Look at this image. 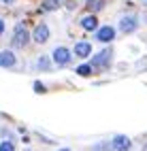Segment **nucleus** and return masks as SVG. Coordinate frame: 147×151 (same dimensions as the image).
<instances>
[{"label":"nucleus","instance_id":"nucleus-1","mask_svg":"<svg viewBox=\"0 0 147 151\" xmlns=\"http://www.w3.org/2000/svg\"><path fill=\"white\" fill-rule=\"evenodd\" d=\"M11 43H13V47H15V49H24L28 43H30V32H28L26 24H17V26H15Z\"/></svg>","mask_w":147,"mask_h":151},{"label":"nucleus","instance_id":"nucleus-2","mask_svg":"<svg viewBox=\"0 0 147 151\" xmlns=\"http://www.w3.org/2000/svg\"><path fill=\"white\" fill-rule=\"evenodd\" d=\"M51 60L58 66H68V64H71V60H73V51H71V49H66V47H55L53 53H51Z\"/></svg>","mask_w":147,"mask_h":151},{"label":"nucleus","instance_id":"nucleus-3","mask_svg":"<svg viewBox=\"0 0 147 151\" xmlns=\"http://www.w3.org/2000/svg\"><path fill=\"white\" fill-rule=\"evenodd\" d=\"M49 26L47 24H38L36 28H34V32H32V38H34V43H38V45H45L47 41H49Z\"/></svg>","mask_w":147,"mask_h":151},{"label":"nucleus","instance_id":"nucleus-4","mask_svg":"<svg viewBox=\"0 0 147 151\" xmlns=\"http://www.w3.org/2000/svg\"><path fill=\"white\" fill-rule=\"evenodd\" d=\"M96 38L100 43H111L113 38H115V28L113 26H100L96 30Z\"/></svg>","mask_w":147,"mask_h":151},{"label":"nucleus","instance_id":"nucleus-5","mask_svg":"<svg viewBox=\"0 0 147 151\" xmlns=\"http://www.w3.org/2000/svg\"><path fill=\"white\" fill-rule=\"evenodd\" d=\"M111 49H104V51H100V53H96L94 55V60H92V66H96V68H104L107 64L111 62Z\"/></svg>","mask_w":147,"mask_h":151},{"label":"nucleus","instance_id":"nucleus-6","mask_svg":"<svg viewBox=\"0 0 147 151\" xmlns=\"http://www.w3.org/2000/svg\"><path fill=\"white\" fill-rule=\"evenodd\" d=\"M17 64V58L11 49H4V51H0V66L2 68H13Z\"/></svg>","mask_w":147,"mask_h":151},{"label":"nucleus","instance_id":"nucleus-7","mask_svg":"<svg viewBox=\"0 0 147 151\" xmlns=\"http://www.w3.org/2000/svg\"><path fill=\"white\" fill-rule=\"evenodd\" d=\"M136 26H139V24H136V17H122L120 19V32H124V34H130V32H134V30H136Z\"/></svg>","mask_w":147,"mask_h":151},{"label":"nucleus","instance_id":"nucleus-8","mask_svg":"<svg viewBox=\"0 0 147 151\" xmlns=\"http://www.w3.org/2000/svg\"><path fill=\"white\" fill-rule=\"evenodd\" d=\"M79 24H81V28L85 30V32H96V30H98V19H96V15H83Z\"/></svg>","mask_w":147,"mask_h":151},{"label":"nucleus","instance_id":"nucleus-9","mask_svg":"<svg viewBox=\"0 0 147 151\" xmlns=\"http://www.w3.org/2000/svg\"><path fill=\"white\" fill-rule=\"evenodd\" d=\"M73 53H75L77 58H87V55L92 53V45L87 43V41H81V43H77V45H75Z\"/></svg>","mask_w":147,"mask_h":151},{"label":"nucleus","instance_id":"nucleus-10","mask_svg":"<svg viewBox=\"0 0 147 151\" xmlns=\"http://www.w3.org/2000/svg\"><path fill=\"white\" fill-rule=\"evenodd\" d=\"M113 147H115L117 151H128V149H130V138L124 136V134L115 136V138H113Z\"/></svg>","mask_w":147,"mask_h":151},{"label":"nucleus","instance_id":"nucleus-11","mask_svg":"<svg viewBox=\"0 0 147 151\" xmlns=\"http://www.w3.org/2000/svg\"><path fill=\"white\" fill-rule=\"evenodd\" d=\"M75 73L79 75V77H90V75H92V64H81Z\"/></svg>","mask_w":147,"mask_h":151},{"label":"nucleus","instance_id":"nucleus-12","mask_svg":"<svg viewBox=\"0 0 147 151\" xmlns=\"http://www.w3.org/2000/svg\"><path fill=\"white\" fill-rule=\"evenodd\" d=\"M60 6V0H43V11H55Z\"/></svg>","mask_w":147,"mask_h":151},{"label":"nucleus","instance_id":"nucleus-13","mask_svg":"<svg viewBox=\"0 0 147 151\" xmlns=\"http://www.w3.org/2000/svg\"><path fill=\"white\" fill-rule=\"evenodd\" d=\"M104 6V0H87V9L90 11H100Z\"/></svg>","mask_w":147,"mask_h":151},{"label":"nucleus","instance_id":"nucleus-14","mask_svg":"<svg viewBox=\"0 0 147 151\" xmlns=\"http://www.w3.org/2000/svg\"><path fill=\"white\" fill-rule=\"evenodd\" d=\"M49 66H51V60H49L47 55H41V58H38V68H41V70H47Z\"/></svg>","mask_w":147,"mask_h":151},{"label":"nucleus","instance_id":"nucleus-15","mask_svg":"<svg viewBox=\"0 0 147 151\" xmlns=\"http://www.w3.org/2000/svg\"><path fill=\"white\" fill-rule=\"evenodd\" d=\"M0 151H15V145L11 143V140H4V143L0 145Z\"/></svg>","mask_w":147,"mask_h":151},{"label":"nucleus","instance_id":"nucleus-16","mask_svg":"<svg viewBox=\"0 0 147 151\" xmlns=\"http://www.w3.org/2000/svg\"><path fill=\"white\" fill-rule=\"evenodd\" d=\"M34 92H36V94H45L47 89H45V85H43L41 81H34Z\"/></svg>","mask_w":147,"mask_h":151},{"label":"nucleus","instance_id":"nucleus-17","mask_svg":"<svg viewBox=\"0 0 147 151\" xmlns=\"http://www.w3.org/2000/svg\"><path fill=\"white\" fill-rule=\"evenodd\" d=\"M2 32H4V19H0V36H2Z\"/></svg>","mask_w":147,"mask_h":151},{"label":"nucleus","instance_id":"nucleus-18","mask_svg":"<svg viewBox=\"0 0 147 151\" xmlns=\"http://www.w3.org/2000/svg\"><path fill=\"white\" fill-rule=\"evenodd\" d=\"M0 2H4V4H11V2H15V0H0Z\"/></svg>","mask_w":147,"mask_h":151},{"label":"nucleus","instance_id":"nucleus-19","mask_svg":"<svg viewBox=\"0 0 147 151\" xmlns=\"http://www.w3.org/2000/svg\"><path fill=\"white\" fill-rule=\"evenodd\" d=\"M60 151H71V149H60Z\"/></svg>","mask_w":147,"mask_h":151},{"label":"nucleus","instance_id":"nucleus-20","mask_svg":"<svg viewBox=\"0 0 147 151\" xmlns=\"http://www.w3.org/2000/svg\"><path fill=\"white\" fill-rule=\"evenodd\" d=\"M143 4H147V0H143Z\"/></svg>","mask_w":147,"mask_h":151},{"label":"nucleus","instance_id":"nucleus-21","mask_svg":"<svg viewBox=\"0 0 147 151\" xmlns=\"http://www.w3.org/2000/svg\"><path fill=\"white\" fill-rule=\"evenodd\" d=\"M85 2H87V0H85Z\"/></svg>","mask_w":147,"mask_h":151}]
</instances>
